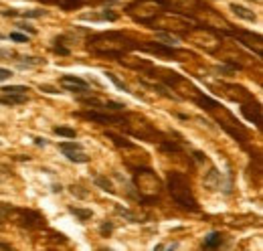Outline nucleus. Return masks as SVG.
<instances>
[{
  "label": "nucleus",
  "instance_id": "nucleus-1",
  "mask_svg": "<svg viewBox=\"0 0 263 251\" xmlns=\"http://www.w3.org/2000/svg\"><path fill=\"white\" fill-rule=\"evenodd\" d=\"M89 45V51L95 55H102V57H109V59H120L126 53L132 51H138L140 43L134 41L132 37L124 35V32H116V30H109V32H100V35H93L87 41Z\"/></svg>",
  "mask_w": 263,
  "mask_h": 251
},
{
  "label": "nucleus",
  "instance_id": "nucleus-2",
  "mask_svg": "<svg viewBox=\"0 0 263 251\" xmlns=\"http://www.w3.org/2000/svg\"><path fill=\"white\" fill-rule=\"evenodd\" d=\"M166 182H168V193H170L172 200L180 209L190 211V213H199L201 211L199 200H196V196H194V193L190 189V182L183 172H168Z\"/></svg>",
  "mask_w": 263,
  "mask_h": 251
},
{
  "label": "nucleus",
  "instance_id": "nucleus-3",
  "mask_svg": "<svg viewBox=\"0 0 263 251\" xmlns=\"http://www.w3.org/2000/svg\"><path fill=\"white\" fill-rule=\"evenodd\" d=\"M164 10H168L166 0H136L126 8V14H130L140 25H150Z\"/></svg>",
  "mask_w": 263,
  "mask_h": 251
},
{
  "label": "nucleus",
  "instance_id": "nucleus-4",
  "mask_svg": "<svg viewBox=\"0 0 263 251\" xmlns=\"http://www.w3.org/2000/svg\"><path fill=\"white\" fill-rule=\"evenodd\" d=\"M75 118L87 120V122H95V124H104V126H118L124 128L126 118L120 113H111V112H102V110H91L87 108L85 112H73Z\"/></svg>",
  "mask_w": 263,
  "mask_h": 251
},
{
  "label": "nucleus",
  "instance_id": "nucleus-5",
  "mask_svg": "<svg viewBox=\"0 0 263 251\" xmlns=\"http://www.w3.org/2000/svg\"><path fill=\"white\" fill-rule=\"evenodd\" d=\"M12 215H14V221L16 225H21L28 231H35V229H41L45 227V217L37 211H30V209H12Z\"/></svg>",
  "mask_w": 263,
  "mask_h": 251
},
{
  "label": "nucleus",
  "instance_id": "nucleus-6",
  "mask_svg": "<svg viewBox=\"0 0 263 251\" xmlns=\"http://www.w3.org/2000/svg\"><path fill=\"white\" fill-rule=\"evenodd\" d=\"M225 32H229L231 37H235L237 43H241V45H245V47H249L251 51H255L257 57L263 55V39H261V35H255V32H251V30H241V28L235 30V28H231V27H229Z\"/></svg>",
  "mask_w": 263,
  "mask_h": 251
},
{
  "label": "nucleus",
  "instance_id": "nucleus-7",
  "mask_svg": "<svg viewBox=\"0 0 263 251\" xmlns=\"http://www.w3.org/2000/svg\"><path fill=\"white\" fill-rule=\"evenodd\" d=\"M212 113L217 115V120L221 122V126H223L229 134H231L233 138H237V140H241V142L247 140V130H245V128H243V126H241L229 112H223V110H221V113H219L217 108H215V110H212Z\"/></svg>",
  "mask_w": 263,
  "mask_h": 251
},
{
  "label": "nucleus",
  "instance_id": "nucleus-8",
  "mask_svg": "<svg viewBox=\"0 0 263 251\" xmlns=\"http://www.w3.org/2000/svg\"><path fill=\"white\" fill-rule=\"evenodd\" d=\"M59 81H61V85L67 91H71V93H77V95L89 93V83L85 79L77 77V75H63Z\"/></svg>",
  "mask_w": 263,
  "mask_h": 251
},
{
  "label": "nucleus",
  "instance_id": "nucleus-9",
  "mask_svg": "<svg viewBox=\"0 0 263 251\" xmlns=\"http://www.w3.org/2000/svg\"><path fill=\"white\" fill-rule=\"evenodd\" d=\"M241 113L247 118L251 124H255L257 128H261V106L257 102H253L251 99V104H241Z\"/></svg>",
  "mask_w": 263,
  "mask_h": 251
},
{
  "label": "nucleus",
  "instance_id": "nucleus-10",
  "mask_svg": "<svg viewBox=\"0 0 263 251\" xmlns=\"http://www.w3.org/2000/svg\"><path fill=\"white\" fill-rule=\"evenodd\" d=\"M79 19H81V21H93V23H104V21L116 23V21H118V14L107 8V10H104V12H85V14H81Z\"/></svg>",
  "mask_w": 263,
  "mask_h": 251
},
{
  "label": "nucleus",
  "instance_id": "nucleus-11",
  "mask_svg": "<svg viewBox=\"0 0 263 251\" xmlns=\"http://www.w3.org/2000/svg\"><path fill=\"white\" fill-rule=\"evenodd\" d=\"M61 152L67 156V160H71L75 164H87L91 160V156L85 152L83 148H65V150H61Z\"/></svg>",
  "mask_w": 263,
  "mask_h": 251
},
{
  "label": "nucleus",
  "instance_id": "nucleus-12",
  "mask_svg": "<svg viewBox=\"0 0 263 251\" xmlns=\"http://www.w3.org/2000/svg\"><path fill=\"white\" fill-rule=\"evenodd\" d=\"M205 187L209 191H221L223 189V174L217 168H210V172L205 176Z\"/></svg>",
  "mask_w": 263,
  "mask_h": 251
},
{
  "label": "nucleus",
  "instance_id": "nucleus-13",
  "mask_svg": "<svg viewBox=\"0 0 263 251\" xmlns=\"http://www.w3.org/2000/svg\"><path fill=\"white\" fill-rule=\"evenodd\" d=\"M231 10L235 16H239V19L243 21H249V23H255L257 21V14L253 10H249L247 6H241V4H231Z\"/></svg>",
  "mask_w": 263,
  "mask_h": 251
},
{
  "label": "nucleus",
  "instance_id": "nucleus-14",
  "mask_svg": "<svg viewBox=\"0 0 263 251\" xmlns=\"http://www.w3.org/2000/svg\"><path fill=\"white\" fill-rule=\"evenodd\" d=\"M16 67L19 69H32V67H39L45 63V59H39V57H19V59H14Z\"/></svg>",
  "mask_w": 263,
  "mask_h": 251
},
{
  "label": "nucleus",
  "instance_id": "nucleus-15",
  "mask_svg": "<svg viewBox=\"0 0 263 251\" xmlns=\"http://www.w3.org/2000/svg\"><path fill=\"white\" fill-rule=\"evenodd\" d=\"M221 243H223V235L219 231H212V233H209V235L205 237L203 247L205 249H217V247H221Z\"/></svg>",
  "mask_w": 263,
  "mask_h": 251
},
{
  "label": "nucleus",
  "instance_id": "nucleus-16",
  "mask_svg": "<svg viewBox=\"0 0 263 251\" xmlns=\"http://www.w3.org/2000/svg\"><path fill=\"white\" fill-rule=\"evenodd\" d=\"M26 102V95H6L2 93L0 95V104L6 106V108H14V106H23Z\"/></svg>",
  "mask_w": 263,
  "mask_h": 251
},
{
  "label": "nucleus",
  "instance_id": "nucleus-17",
  "mask_svg": "<svg viewBox=\"0 0 263 251\" xmlns=\"http://www.w3.org/2000/svg\"><path fill=\"white\" fill-rule=\"evenodd\" d=\"M158 146H160V152H164V154H178V152H183V146H180L178 142H172V140H160Z\"/></svg>",
  "mask_w": 263,
  "mask_h": 251
},
{
  "label": "nucleus",
  "instance_id": "nucleus-18",
  "mask_svg": "<svg viewBox=\"0 0 263 251\" xmlns=\"http://www.w3.org/2000/svg\"><path fill=\"white\" fill-rule=\"evenodd\" d=\"M156 39L160 41V43H164V45H172V47H176L178 45V35H172V30H156Z\"/></svg>",
  "mask_w": 263,
  "mask_h": 251
},
{
  "label": "nucleus",
  "instance_id": "nucleus-19",
  "mask_svg": "<svg viewBox=\"0 0 263 251\" xmlns=\"http://www.w3.org/2000/svg\"><path fill=\"white\" fill-rule=\"evenodd\" d=\"M105 138H109L113 144L120 146V148H134V142H130L128 138L120 136V134H116V132H105Z\"/></svg>",
  "mask_w": 263,
  "mask_h": 251
},
{
  "label": "nucleus",
  "instance_id": "nucleus-20",
  "mask_svg": "<svg viewBox=\"0 0 263 251\" xmlns=\"http://www.w3.org/2000/svg\"><path fill=\"white\" fill-rule=\"evenodd\" d=\"M69 213L71 215H75L77 219L81 221V223H87L91 217H93V213H91V209H79V207H69Z\"/></svg>",
  "mask_w": 263,
  "mask_h": 251
},
{
  "label": "nucleus",
  "instance_id": "nucleus-21",
  "mask_svg": "<svg viewBox=\"0 0 263 251\" xmlns=\"http://www.w3.org/2000/svg\"><path fill=\"white\" fill-rule=\"evenodd\" d=\"M116 213H118L120 217H124L126 221H130V223H140L138 215H136V213H132V211L126 209V207H122V205H116Z\"/></svg>",
  "mask_w": 263,
  "mask_h": 251
},
{
  "label": "nucleus",
  "instance_id": "nucleus-22",
  "mask_svg": "<svg viewBox=\"0 0 263 251\" xmlns=\"http://www.w3.org/2000/svg\"><path fill=\"white\" fill-rule=\"evenodd\" d=\"M196 104L203 106L207 112H212L215 108H219V102H215V99H210L207 95H199V97H196Z\"/></svg>",
  "mask_w": 263,
  "mask_h": 251
},
{
  "label": "nucleus",
  "instance_id": "nucleus-23",
  "mask_svg": "<svg viewBox=\"0 0 263 251\" xmlns=\"http://www.w3.org/2000/svg\"><path fill=\"white\" fill-rule=\"evenodd\" d=\"M95 185L100 187L102 191H105V193H116V189H113V185H111V180L107 178V176H95Z\"/></svg>",
  "mask_w": 263,
  "mask_h": 251
},
{
  "label": "nucleus",
  "instance_id": "nucleus-24",
  "mask_svg": "<svg viewBox=\"0 0 263 251\" xmlns=\"http://www.w3.org/2000/svg\"><path fill=\"white\" fill-rule=\"evenodd\" d=\"M0 91L6 93V95H26L28 87H25V85H8V87H2Z\"/></svg>",
  "mask_w": 263,
  "mask_h": 251
},
{
  "label": "nucleus",
  "instance_id": "nucleus-25",
  "mask_svg": "<svg viewBox=\"0 0 263 251\" xmlns=\"http://www.w3.org/2000/svg\"><path fill=\"white\" fill-rule=\"evenodd\" d=\"M53 132L57 134V136H63V138H75L77 132L73 128H67V126H55Z\"/></svg>",
  "mask_w": 263,
  "mask_h": 251
},
{
  "label": "nucleus",
  "instance_id": "nucleus-26",
  "mask_svg": "<svg viewBox=\"0 0 263 251\" xmlns=\"http://www.w3.org/2000/svg\"><path fill=\"white\" fill-rule=\"evenodd\" d=\"M105 77H107V79H109V81H111V83H113V85H116L118 89H122L124 93H132V91H130V87L126 85V83H124V81H122L118 75H113V73H107V71H105Z\"/></svg>",
  "mask_w": 263,
  "mask_h": 251
},
{
  "label": "nucleus",
  "instance_id": "nucleus-27",
  "mask_svg": "<svg viewBox=\"0 0 263 251\" xmlns=\"http://www.w3.org/2000/svg\"><path fill=\"white\" fill-rule=\"evenodd\" d=\"M53 43H55V45H53V51H55V53H59V55H71V49L63 45V39H61V37L55 39Z\"/></svg>",
  "mask_w": 263,
  "mask_h": 251
},
{
  "label": "nucleus",
  "instance_id": "nucleus-28",
  "mask_svg": "<svg viewBox=\"0 0 263 251\" xmlns=\"http://www.w3.org/2000/svg\"><path fill=\"white\" fill-rule=\"evenodd\" d=\"M45 14L47 10H19V16H23V19H41Z\"/></svg>",
  "mask_w": 263,
  "mask_h": 251
},
{
  "label": "nucleus",
  "instance_id": "nucleus-29",
  "mask_svg": "<svg viewBox=\"0 0 263 251\" xmlns=\"http://www.w3.org/2000/svg\"><path fill=\"white\" fill-rule=\"evenodd\" d=\"M14 27H16V30H23V32H28V35H37V28H35V27H32V25H28V23H16Z\"/></svg>",
  "mask_w": 263,
  "mask_h": 251
},
{
  "label": "nucleus",
  "instance_id": "nucleus-30",
  "mask_svg": "<svg viewBox=\"0 0 263 251\" xmlns=\"http://www.w3.org/2000/svg\"><path fill=\"white\" fill-rule=\"evenodd\" d=\"M10 41H14V43H28V37L26 35H23V32H10V37H8Z\"/></svg>",
  "mask_w": 263,
  "mask_h": 251
},
{
  "label": "nucleus",
  "instance_id": "nucleus-31",
  "mask_svg": "<svg viewBox=\"0 0 263 251\" xmlns=\"http://www.w3.org/2000/svg\"><path fill=\"white\" fill-rule=\"evenodd\" d=\"M113 231V225L109 223V221H105V223H102V227H100V233H102V235L104 237H107L109 235V233Z\"/></svg>",
  "mask_w": 263,
  "mask_h": 251
},
{
  "label": "nucleus",
  "instance_id": "nucleus-32",
  "mask_svg": "<svg viewBox=\"0 0 263 251\" xmlns=\"http://www.w3.org/2000/svg\"><path fill=\"white\" fill-rule=\"evenodd\" d=\"M69 189H71V195H75V196H81V198H85V196L89 195L87 191H81V187H75V185H71Z\"/></svg>",
  "mask_w": 263,
  "mask_h": 251
},
{
  "label": "nucleus",
  "instance_id": "nucleus-33",
  "mask_svg": "<svg viewBox=\"0 0 263 251\" xmlns=\"http://www.w3.org/2000/svg\"><path fill=\"white\" fill-rule=\"evenodd\" d=\"M0 57H4V61H10V59H14V57H16V53L8 51V49H0Z\"/></svg>",
  "mask_w": 263,
  "mask_h": 251
},
{
  "label": "nucleus",
  "instance_id": "nucleus-34",
  "mask_svg": "<svg viewBox=\"0 0 263 251\" xmlns=\"http://www.w3.org/2000/svg\"><path fill=\"white\" fill-rule=\"evenodd\" d=\"M39 89H41V91H45V93H51V95L61 93L59 89H55V87H51V85H39Z\"/></svg>",
  "mask_w": 263,
  "mask_h": 251
},
{
  "label": "nucleus",
  "instance_id": "nucleus-35",
  "mask_svg": "<svg viewBox=\"0 0 263 251\" xmlns=\"http://www.w3.org/2000/svg\"><path fill=\"white\" fill-rule=\"evenodd\" d=\"M178 247V243L176 241H170V243H160V245H156V249H176Z\"/></svg>",
  "mask_w": 263,
  "mask_h": 251
},
{
  "label": "nucleus",
  "instance_id": "nucleus-36",
  "mask_svg": "<svg viewBox=\"0 0 263 251\" xmlns=\"http://www.w3.org/2000/svg\"><path fill=\"white\" fill-rule=\"evenodd\" d=\"M12 77V71L10 69H0V81H6Z\"/></svg>",
  "mask_w": 263,
  "mask_h": 251
},
{
  "label": "nucleus",
  "instance_id": "nucleus-37",
  "mask_svg": "<svg viewBox=\"0 0 263 251\" xmlns=\"http://www.w3.org/2000/svg\"><path fill=\"white\" fill-rule=\"evenodd\" d=\"M194 158L199 160V162H205V160H207V156H205L203 152H199V150H196V152H194Z\"/></svg>",
  "mask_w": 263,
  "mask_h": 251
},
{
  "label": "nucleus",
  "instance_id": "nucleus-38",
  "mask_svg": "<svg viewBox=\"0 0 263 251\" xmlns=\"http://www.w3.org/2000/svg\"><path fill=\"white\" fill-rule=\"evenodd\" d=\"M49 142L45 138H35V146H47Z\"/></svg>",
  "mask_w": 263,
  "mask_h": 251
},
{
  "label": "nucleus",
  "instance_id": "nucleus-39",
  "mask_svg": "<svg viewBox=\"0 0 263 251\" xmlns=\"http://www.w3.org/2000/svg\"><path fill=\"white\" fill-rule=\"evenodd\" d=\"M51 191H53V193H61V191H63V187H61V185H53V187H51Z\"/></svg>",
  "mask_w": 263,
  "mask_h": 251
},
{
  "label": "nucleus",
  "instance_id": "nucleus-40",
  "mask_svg": "<svg viewBox=\"0 0 263 251\" xmlns=\"http://www.w3.org/2000/svg\"><path fill=\"white\" fill-rule=\"evenodd\" d=\"M6 39V35H0V41H4Z\"/></svg>",
  "mask_w": 263,
  "mask_h": 251
},
{
  "label": "nucleus",
  "instance_id": "nucleus-41",
  "mask_svg": "<svg viewBox=\"0 0 263 251\" xmlns=\"http://www.w3.org/2000/svg\"><path fill=\"white\" fill-rule=\"evenodd\" d=\"M0 144H2V142H0Z\"/></svg>",
  "mask_w": 263,
  "mask_h": 251
}]
</instances>
